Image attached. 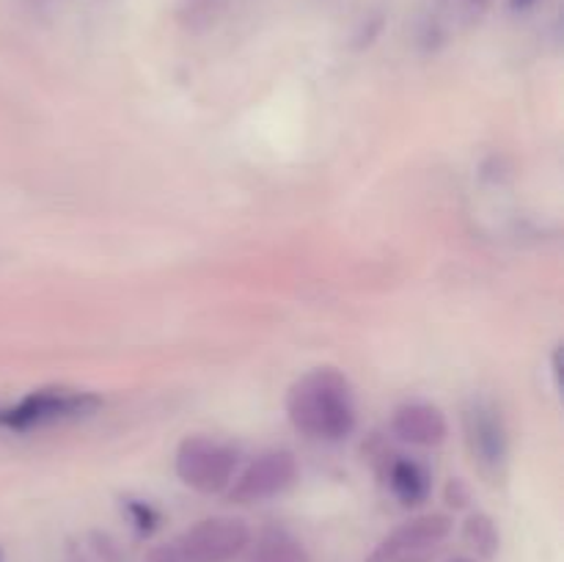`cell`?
<instances>
[{
	"label": "cell",
	"mask_w": 564,
	"mask_h": 562,
	"mask_svg": "<svg viewBox=\"0 0 564 562\" xmlns=\"http://www.w3.org/2000/svg\"><path fill=\"white\" fill-rule=\"evenodd\" d=\"M286 413L301 433L339 441L356 430V397L350 380L336 369H314L295 380L286 395Z\"/></svg>",
	"instance_id": "obj_1"
},
{
	"label": "cell",
	"mask_w": 564,
	"mask_h": 562,
	"mask_svg": "<svg viewBox=\"0 0 564 562\" xmlns=\"http://www.w3.org/2000/svg\"><path fill=\"white\" fill-rule=\"evenodd\" d=\"M102 406L97 395L77 389H39L14 406H0V428L25 433L55 422H69L94 413Z\"/></svg>",
	"instance_id": "obj_2"
},
{
	"label": "cell",
	"mask_w": 564,
	"mask_h": 562,
	"mask_svg": "<svg viewBox=\"0 0 564 562\" xmlns=\"http://www.w3.org/2000/svg\"><path fill=\"white\" fill-rule=\"evenodd\" d=\"M237 472L235 446L207 435H191L176 450V474L198 494H220Z\"/></svg>",
	"instance_id": "obj_3"
},
{
	"label": "cell",
	"mask_w": 564,
	"mask_h": 562,
	"mask_svg": "<svg viewBox=\"0 0 564 562\" xmlns=\"http://www.w3.org/2000/svg\"><path fill=\"white\" fill-rule=\"evenodd\" d=\"M251 543V529L242 518L215 516L193 523L176 538L187 562H231Z\"/></svg>",
	"instance_id": "obj_4"
},
{
	"label": "cell",
	"mask_w": 564,
	"mask_h": 562,
	"mask_svg": "<svg viewBox=\"0 0 564 562\" xmlns=\"http://www.w3.org/2000/svg\"><path fill=\"white\" fill-rule=\"evenodd\" d=\"M452 534V518L444 512L416 516L380 540L367 562H430Z\"/></svg>",
	"instance_id": "obj_5"
},
{
	"label": "cell",
	"mask_w": 564,
	"mask_h": 562,
	"mask_svg": "<svg viewBox=\"0 0 564 562\" xmlns=\"http://www.w3.org/2000/svg\"><path fill=\"white\" fill-rule=\"evenodd\" d=\"M297 477V463L292 452L273 450L259 455L246 466V472L237 479H231V499L237 505H257V501H268L273 496L284 494Z\"/></svg>",
	"instance_id": "obj_6"
},
{
	"label": "cell",
	"mask_w": 564,
	"mask_h": 562,
	"mask_svg": "<svg viewBox=\"0 0 564 562\" xmlns=\"http://www.w3.org/2000/svg\"><path fill=\"white\" fill-rule=\"evenodd\" d=\"M466 439L474 461L485 468H499L507 461V428L494 402H474L466 411Z\"/></svg>",
	"instance_id": "obj_7"
},
{
	"label": "cell",
	"mask_w": 564,
	"mask_h": 562,
	"mask_svg": "<svg viewBox=\"0 0 564 562\" xmlns=\"http://www.w3.org/2000/svg\"><path fill=\"white\" fill-rule=\"evenodd\" d=\"M391 430L405 444L438 446L446 441L449 424H446L441 408L430 406V402H408V406L397 408L394 419H391Z\"/></svg>",
	"instance_id": "obj_8"
},
{
	"label": "cell",
	"mask_w": 564,
	"mask_h": 562,
	"mask_svg": "<svg viewBox=\"0 0 564 562\" xmlns=\"http://www.w3.org/2000/svg\"><path fill=\"white\" fill-rule=\"evenodd\" d=\"M389 485L391 494L402 501L405 507H419L430 499L433 490V474L424 463L413 461V457H397L389 468Z\"/></svg>",
	"instance_id": "obj_9"
},
{
	"label": "cell",
	"mask_w": 564,
	"mask_h": 562,
	"mask_svg": "<svg viewBox=\"0 0 564 562\" xmlns=\"http://www.w3.org/2000/svg\"><path fill=\"white\" fill-rule=\"evenodd\" d=\"M248 562H312L301 540L286 532H264L257 540Z\"/></svg>",
	"instance_id": "obj_10"
},
{
	"label": "cell",
	"mask_w": 564,
	"mask_h": 562,
	"mask_svg": "<svg viewBox=\"0 0 564 562\" xmlns=\"http://www.w3.org/2000/svg\"><path fill=\"white\" fill-rule=\"evenodd\" d=\"M463 534H466V543L471 545L482 560H494V556L499 554L501 534H499V527H496V521L488 516V512H474V516H468L466 527H463Z\"/></svg>",
	"instance_id": "obj_11"
},
{
	"label": "cell",
	"mask_w": 564,
	"mask_h": 562,
	"mask_svg": "<svg viewBox=\"0 0 564 562\" xmlns=\"http://www.w3.org/2000/svg\"><path fill=\"white\" fill-rule=\"evenodd\" d=\"M147 562H187V556L182 554V549L174 540V543L154 545V549L147 554Z\"/></svg>",
	"instance_id": "obj_12"
},
{
	"label": "cell",
	"mask_w": 564,
	"mask_h": 562,
	"mask_svg": "<svg viewBox=\"0 0 564 562\" xmlns=\"http://www.w3.org/2000/svg\"><path fill=\"white\" fill-rule=\"evenodd\" d=\"M468 501V490L466 485L460 483V479H455V483H449V505L455 507H463Z\"/></svg>",
	"instance_id": "obj_13"
},
{
	"label": "cell",
	"mask_w": 564,
	"mask_h": 562,
	"mask_svg": "<svg viewBox=\"0 0 564 562\" xmlns=\"http://www.w3.org/2000/svg\"><path fill=\"white\" fill-rule=\"evenodd\" d=\"M534 3H538V0H510L512 11H529Z\"/></svg>",
	"instance_id": "obj_14"
},
{
	"label": "cell",
	"mask_w": 564,
	"mask_h": 562,
	"mask_svg": "<svg viewBox=\"0 0 564 562\" xmlns=\"http://www.w3.org/2000/svg\"><path fill=\"white\" fill-rule=\"evenodd\" d=\"M466 3H471V6H485V3H488V0H466Z\"/></svg>",
	"instance_id": "obj_15"
},
{
	"label": "cell",
	"mask_w": 564,
	"mask_h": 562,
	"mask_svg": "<svg viewBox=\"0 0 564 562\" xmlns=\"http://www.w3.org/2000/svg\"><path fill=\"white\" fill-rule=\"evenodd\" d=\"M449 562H474V560H468V556H455V560H449Z\"/></svg>",
	"instance_id": "obj_16"
}]
</instances>
